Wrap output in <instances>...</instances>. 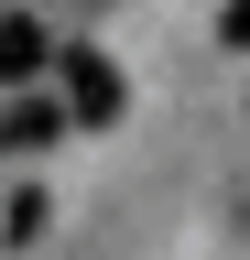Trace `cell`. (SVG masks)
Returning a JSON list of instances; mask_svg holds the SVG:
<instances>
[{"mask_svg":"<svg viewBox=\"0 0 250 260\" xmlns=\"http://www.w3.org/2000/svg\"><path fill=\"white\" fill-rule=\"evenodd\" d=\"M54 65H66V119H76V130H109V119H120V65H109L98 44H76V54H54Z\"/></svg>","mask_w":250,"mask_h":260,"instance_id":"obj_1","label":"cell"},{"mask_svg":"<svg viewBox=\"0 0 250 260\" xmlns=\"http://www.w3.org/2000/svg\"><path fill=\"white\" fill-rule=\"evenodd\" d=\"M44 76V32H33V11H0V87H33Z\"/></svg>","mask_w":250,"mask_h":260,"instance_id":"obj_2","label":"cell"},{"mask_svg":"<svg viewBox=\"0 0 250 260\" xmlns=\"http://www.w3.org/2000/svg\"><path fill=\"white\" fill-rule=\"evenodd\" d=\"M217 32H229V44L250 54V0H229V11H217Z\"/></svg>","mask_w":250,"mask_h":260,"instance_id":"obj_3","label":"cell"}]
</instances>
